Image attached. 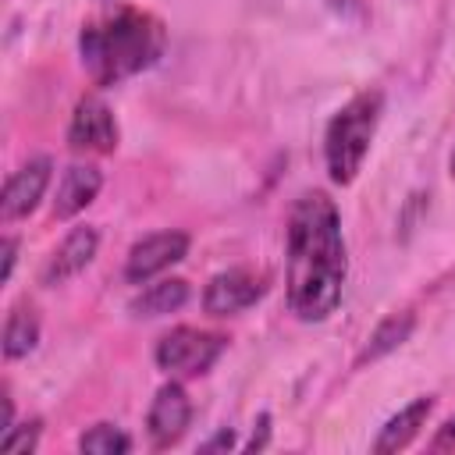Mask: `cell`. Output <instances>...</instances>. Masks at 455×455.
Here are the masks:
<instances>
[{"label": "cell", "mask_w": 455, "mask_h": 455, "mask_svg": "<svg viewBox=\"0 0 455 455\" xmlns=\"http://www.w3.org/2000/svg\"><path fill=\"white\" fill-rule=\"evenodd\" d=\"M348 277V249L341 235V213L331 196L302 192L288 213V309L306 320H327Z\"/></svg>", "instance_id": "cell-1"}, {"label": "cell", "mask_w": 455, "mask_h": 455, "mask_svg": "<svg viewBox=\"0 0 455 455\" xmlns=\"http://www.w3.org/2000/svg\"><path fill=\"white\" fill-rule=\"evenodd\" d=\"M167 50V28L156 14L121 7L110 18L89 21L78 32V57L96 85H117L153 68Z\"/></svg>", "instance_id": "cell-2"}, {"label": "cell", "mask_w": 455, "mask_h": 455, "mask_svg": "<svg viewBox=\"0 0 455 455\" xmlns=\"http://www.w3.org/2000/svg\"><path fill=\"white\" fill-rule=\"evenodd\" d=\"M380 114H384V92L363 89L345 107H338V114L331 117V124L323 132V164H327V174L334 185H352L355 174L363 171V160L377 135Z\"/></svg>", "instance_id": "cell-3"}, {"label": "cell", "mask_w": 455, "mask_h": 455, "mask_svg": "<svg viewBox=\"0 0 455 455\" xmlns=\"http://www.w3.org/2000/svg\"><path fill=\"white\" fill-rule=\"evenodd\" d=\"M224 348H228L224 334H210L199 327H174L156 341L153 359L171 377H203L220 359Z\"/></svg>", "instance_id": "cell-4"}, {"label": "cell", "mask_w": 455, "mask_h": 455, "mask_svg": "<svg viewBox=\"0 0 455 455\" xmlns=\"http://www.w3.org/2000/svg\"><path fill=\"white\" fill-rule=\"evenodd\" d=\"M117 117L100 96H82L68 121V146L75 153H114L117 149Z\"/></svg>", "instance_id": "cell-5"}, {"label": "cell", "mask_w": 455, "mask_h": 455, "mask_svg": "<svg viewBox=\"0 0 455 455\" xmlns=\"http://www.w3.org/2000/svg\"><path fill=\"white\" fill-rule=\"evenodd\" d=\"M185 252H188V235L185 231H156V235H146L124 256V281L149 284L167 267L181 263Z\"/></svg>", "instance_id": "cell-6"}, {"label": "cell", "mask_w": 455, "mask_h": 455, "mask_svg": "<svg viewBox=\"0 0 455 455\" xmlns=\"http://www.w3.org/2000/svg\"><path fill=\"white\" fill-rule=\"evenodd\" d=\"M267 291V277L245 267H231L217 277H210L206 291H203V309L210 316H235L249 306H256Z\"/></svg>", "instance_id": "cell-7"}, {"label": "cell", "mask_w": 455, "mask_h": 455, "mask_svg": "<svg viewBox=\"0 0 455 455\" xmlns=\"http://www.w3.org/2000/svg\"><path fill=\"white\" fill-rule=\"evenodd\" d=\"M192 423V402H188V391L171 380L164 384L153 402H149V412H146V430H149V441L153 448H171L181 441V434L188 430Z\"/></svg>", "instance_id": "cell-8"}, {"label": "cell", "mask_w": 455, "mask_h": 455, "mask_svg": "<svg viewBox=\"0 0 455 455\" xmlns=\"http://www.w3.org/2000/svg\"><path fill=\"white\" fill-rule=\"evenodd\" d=\"M50 174H53V160H50V156H36V160H28L25 167H18V171L7 178V185H4L0 217H4V220L28 217V213L39 206V199H43V192H46V185H50Z\"/></svg>", "instance_id": "cell-9"}, {"label": "cell", "mask_w": 455, "mask_h": 455, "mask_svg": "<svg viewBox=\"0 0 455 455\" xmlns=\"http://www.w3.org/2000/svg\"><path fill=\"white\" fill-rule=\"evenodd\" d=\"M96 249H100V231H96V228H89V224L71 228V231L64 235V242L53 249V256L46 259V267H43V284L57 288V284L78 277V274L92 263Z\"/></svg>", "instance_id": "cell-10"}, {"label": "cell", "mask_w": 455, "mask_h": 455, "mask_svg": "<svg viewBox=\"0 0 455 455\" xmlns=\"http://www.w3.org/2000/svg\"><path fill=\"white\" fill-rule=\"evenodd\" d=\"M103 188V174L92 164H71L60 174L57 196H53V217L57 220H71L75 213H82Z\"/></svg>", "instance_id": "cell-11"}, {"label": "cell", "mask_w": 455, "mask_h": 455, "mask_svg": "<svg viewBox=\"0 0 455 455\" xmlns=\"http://www.w3.org/2000/svg\"><path fill=\"white\" fill-rule=\"evenodd\" d=\"M434 412V398L430 395H419V398H412L405 409H398L384 427H380V434H377V441H373V451H398V448H405L423 427H427V416Z\"/></svg>", "instance_id": "cell-12"}, {"label": "cell", "mask_w": 455, "mask_h": 455, "mask_svg": "<svg viewBox=\"0 0 455 455\" xmlns=\"http://www.w3.org/2000/svg\"><path fill=\"white\" fill-rule=\"evenodd\" d=\"M412 327H416V316H412V313H391V316H384V320L370 331L363 352L355 355V366L377 363V359H384L387 352H395L398 345H405L409 334H412Z\"/></svg>", "instance_id": "cell-13"}, {"label": "cell", "mask_w": 455, "mask_h": 455, "mask_svg": "<svg viewBox=\"0 0 455 455\" xmlns=\"http://www.w3.org/2000/svg\"><path fill=\"white\" fill-rule=\"evenodd\" d=\"M185 299H188V284H185L181 277H164V281L146 284V288L132 299V313H135V316H164V313L181 309Z\"/></svg>", "instance_id": "cell-14"}, {"label": "cell", "mask_w": 455, "mask_h": 455, "mask_svg": "<svg viewBox=\"0 0 455 455\" xmlns=\"http://www.w3.org/2000/svg\"><path fill=\"white\" fill-rule=\"evenodd\" d=\"M39 341V316L32 306H14L4 320V338H0V348H4V359H21L36 348Z\"/></svg>", "instance_id": "cell-15"}, {"label": "cell", "mask_w": 455, "mask_h": 455, "mask_svg": "<svg viewBox=\"0 0 455 455\" xmlns=\"http://www.w3.org/2000/svg\"><path fill=\"white\" fill-rule=\"evenodd\" d=\"M78 448L89 455H124L132 451V437L114 423H96L78 437Z\"/></svg>", "instance_id": "cell-16"}, {"label": "cell", "mask_w": 455, "mask_h": 455, "mask_svg": "<svg viewBox=\"0 0 455 455\" xmlns=\"http://www.w3.org/2000/svg\"><path fill=\"white\" fill-rule=\"evenodd\" d=\"M36 444H39V419L21 423V427H11L0 437V448L4 451H36Z\"/></svg>", "instance_id": "cell-17"}, {"label": "cell", "mask_w": 455, "mask_h": 455, "mask_svg": "<svg viewBox=\"0 0 455 455\" xmlns=\"http://www.w3.org/2000/svg\"><path fill=\"white\" fill-rule=\"evenodd\" d=\"M14 263H18V238H4V281H11L14 274Z\"/></svg>", "instance_id": "cell-18"}, {"label": "cell", "mask_w": 455, "mask_h": 455, "mask_svg": "<svg viewBox=\"0 0 455 455\" xmlns=\"http://www.w3.org/2000/svg\"><path fill=\"white\" fill-rule=\"evenodd\" d=\"M235 444V434L224 427V430H217L210 441H203V451H220V448H231Z\"/></svg>", "instance_id": "cell-19"}, {"label": "cell", "mask_w": 455, "mask_h": 455, "mask_svg": "<svg viewBox=\"0 0 455 455\" xmlns=\"http://www.w3.org/2000/svg\"><path fill=\"white\" fill-rule=\"evenodd\" d=\"M267 434H270V416H259V430H252V437H249V451H256V448H263L267 444Z\"/></svg>", "instance_id": "cell-20"}, {"label": "cell", "mask_w": 455, "mask_h": 455, "mask_svg": "<svg viewBox=\"0 0 455 455\" xmlns=\"http://www.w3.org/2000/svg\"><path fill=\"white\" fill-rule=\"evenodd\" d=\"M451 441H455V419L444 423V434L437 437V448H444V444H451Z\"/></svg>", "instance_id": "cell-21"}, {"label": "cell", "mask_w": 455, "mask_h": 455, "mask_svg": "<svg viewBox=\"0 0 455 455\" xmlns=\"http://www.w3.org/2000/svg\"><path fill=\"white\" fill-rule=\"evenodd\" d=\"M448 167H451V178H455V149H451V160H448Z\"/></svg>", "instance_id": "cell-22"}]
</instances>
